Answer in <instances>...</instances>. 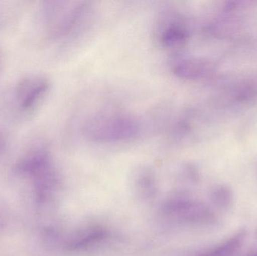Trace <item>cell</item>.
<instances>
[{"label":"cell","instance_id":"8","mask_svg":"<svg viewBox=\"0 0 257 256\" xmlns=\"http://www.w3.org/2000/svg\"><path fill=\"white\" fill-rule=\"evenodd\" d=\"M5 138L3 136L1 133H0V152L3 150L5 147Z\"/></svg>","mask_w":257,"mask_h":256},{"label":"cell","instance_id":"6","mask_svg":"<svg viewBox=\"0 0 257 256\" xmlns=\"http://www.w3.org/2000/svg\"><path fill=\"white\" fill-rule=\"evenodd\" d=\"M245 237V231H239L220 246L199 256H235L244 244Z\"/></svg>","mask_w":257,"mask_h":256},{"label":"cell","instance_id":"2","mask_svg":"<svg viewBox=\"0 0 257 256\" xmlns=\"http://www.w3.org/2000/svg\"><path fill=\"white\" fill-rule=\"evenodd\" d=\"M90 9L86 2H47L43 17L50 36L59 39L73 34L84 24Z\"/></svg>","mask_w":257,"mask_h":256},{"label":"cell","instance_id":"1","mask_svg":"<svg viewBox=\"0 0 257 256\" xmlns=\"http://www.w3.org/2000/svg\"><path fill=\"white\" fill-rule=\"evenodd\" d=\"M141 132L140 122L123 112L99 114L89 120L84 127L86 138L99 144H114L136 138Z\"/></svg>","mask_w":257,"mask_h":256},{"label":"cell","instance_id":"7","mask_svg":"<svg viewBox=\"0 0 257 256\" xmlns=\"http://www.w3.org/2000/svg\"><path fill=\"white\" fill-rule=\"evenodd\" d=\"M212 199L216 205L227 208L232 203V191L226 186H219L213 192Z\"/></svg>","mask_w":257,"mask_h":256},{"label":"cell","instance_id":"9","mask_svg":"<svg viewBox=\"0 0 257 256\" xmlns=\"http://www.w3.org/2000/svg\"><path fill=\"white\" fill-rule=\"evenodd\" d=\"M250 256H257V253L256 254H254V255H250Z\"/></svg>","mask_w":257,"mask_h":256},{"label":"cell","instance_id":"3","mask_svg":"<svg viewBox=\"0 0 257 256\" xmlns=\"http://www.w3.org/2000/svg\"><path fill=\"white\" fill-rule=\"evenodd\" d=\"M49 81L41 76L24 78L17 86L15 100L23 113H29L38 108L50 90Z\"/></svg>","mask_w":257,"mask_h":256},{"label":"cell","instance_id":"5","mask_svg":"<svg viewBox=\"0 0 257 256\" xmlns=\"http://www.w3.org/2000/svg\"><path fill=\"white\" fill-rule=\"evenodd\" d=\"M189 32L180 23H171L166 26L160 36V42L163 48L168 49L179 48L187 43Z\"/></svg>","mask_w":257,"mask_h":256},{"label":"cell","instance_id":"4","mask_svg":"<svg viewBox=\"0 0 257 256\" xmlns=\"http://www.w3.org/2000/svg\"><path fill=\"white\" fill-rule=\"evenodd\" d=\"M173 73L175 76L184 79H198L206 76L210 71L209 63L196 59H182L174 65Z\"/></svg>","mask_w":257,"mask_h":256}]
</instances>
